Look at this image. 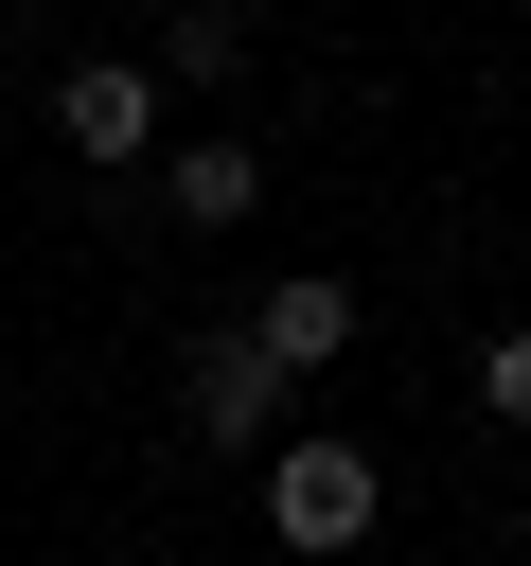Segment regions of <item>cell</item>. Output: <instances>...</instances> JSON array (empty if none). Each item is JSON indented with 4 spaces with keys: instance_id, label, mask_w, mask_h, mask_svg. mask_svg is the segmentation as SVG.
<instances>
[{
    "instance_id": "cell-6",
    "label": "cell",
    "mask_w": 531,
    "mask_h": 566,
    "mask_svg": "<svg viewBox=\"0 0 531 566\" xmlns=\"http://www.w3.org/2000/svg\"><path fill=\"white\" fill-rule=\"evenodd\" d=\"M248 71V0H177L159 18V88H230Z\"/></svg>"
},
{
    "instance_id": "cell-7",
    "label": "cell",
    "mask_w": 531,
    "mask_h": 566,
    "mask_svg": "<svg viewBox=\"0 0 531 566\" xmlns=\"http://www.w3.org/2000/svg\"><path fill=\"white\" fill-rule=\"evenodd\" d=\"M478 407L531 442V318H496V336H478Z\"/></svg>"
},
{
    "instance_id": "cell-4",
    "label": "cell",
    "mask_w": 531,
    "mask_h": 566,
    "mask_svg": "<svg viewBox=\"0 0 531 566\" xmlns=\"http://www.w3.org/2000/svg\"><path fill=\"white\" fill-rule=\"evenodd\" d=\"M354 318H372V301H354V283H319V265H301V283H266V301H248V318H230V336H248V354H266V371H283V389H319V371H336V354H354Z\"/></svg>"
},
{
    "instance_id": "cell-5",
    "label": "cell",
    "mask_w": 531,
    "mask_h": 566,
    "mask_svg": "<svg viewBox=\"0 0 531 566\" xmlns=\"http://www.w3.org/2000/svg\"><path fill=\"white\" fill-rule=\"evenodd\" d=\"M159 212L177 230H248L266 212V142H159Z\"/></svg>"
},
{
    "instance_id": "cell-3",
    "label": "cell",
    "mask_w": 531,
    "mask_h": 566,
    "mask_svg": "<svg viewBox=\"0 0 531 566\" xmlns=\"http://www.w3.org/2000/svg\"><path fill=\"white\" fill-rule=\"evenodd\" d=\"M53 142H71V159L124 195V177L177 142V88H159V53H71V71H53Z\"/></svg>"
},
{
    "instance_id": "cell-1",
    "label": "cell",
    "mask_w": 531,
    "mask_h": 566,
    "mask_svg": "<svg viewBox=\"0 0 531 566\" xmlns=\"http://www.w3.org/2000/svg\"><path fill=\"white\" fill-rule=\"evenodd\" d=\"M248 495H266V531H283L301 566H336V548H372V513H389V460H372L354 424H301V442H283Z\"/></svg>"
},
{
    "instance_id": "cell-2",
    "label": "cell",
    "mask_w": 531,
    "mask_h": 566,
    "mask_svg": "<svg viewBox=\"0 0 531 566\" xmlns=\"http://www.w3.org/2000/svg\"><path fill=\"white\" fill-rule=\"evenodd\" d=\"M177 442H195V460H248V478H266V460L301 442V389H283V371H266V354H248V336L212 318V336L177 354Z\"/></svg>"
}]
</instances>
